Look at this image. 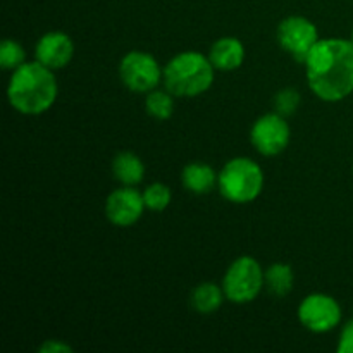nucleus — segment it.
Segmentation results:
<instances>
[{
	"mask_svg": "<svg viewBox=\"0 0 353 353\" xmlns=\"http://www.w3.org/2000/svg\"><path fill=\"white\" fill-rule=\"evenodd\" d=\"M296 316L310 333L323 334L333 331L341 323V307L331 295L310 293L300 302Z\"/></svg>",
	"mask_w": 353,
	"mask_h": 353,
	"instance_id": "6e6552de",
	"label": "nucleus"
},
{
	"mask_svg": "<svg viewBox=\"0 0 353 353\" xmlns=\"http://www.w3.org/2000/svg\"><path fill=\"white\" fill-rule=\"evenodd\" d=\"M164 68L157 59L143 50H131L121 59L119 78L128 90L134 93H148L162 83Z\"/></svg>",
	"mask_w": 353,
	"mask_h": 353,
	"instance_id": "423d86ee",
	"label": "nucleus"
},
{
	"mask_svg": "<svg viewBox=\"0 0 353 353\" xmlns=\"http://www.w3.org/2000/svg\"><path fill=\"white\" fill-rule=\"evenodd\" d=\"M224 299V290L223 286L216 285L212 281L200 283L195 286V290L192 292V305L202 316H210V314L217 312L223 305Z\"/></svg>",
	"mask_w": 353,
	"mask_h": 353,
	"instance_id": "2eb2a0df",
	"label": "nucleus"
},
{
	"mask_svg": "<svg viewBox=\"0 0 353 353\" xmlns=\"http://www.w3.org/2000/svg\"><path fill=\"white\" fill-rule=\"evenodd\" d=\"M216 68L209 55L196 50H186L174 55L164 65L162 83L169 93L179 99H193L209 92L214 83Z\"/></svg>",
	"mask_w": 353,
	"mask_h": 353,
	"instance_id": "7ed1b4c3",
	"label": "nucleus"
},
{
	"mask_svg": "<svg viewBox=\"0 0 353 353\" xmlns=\"http://www.w3.org/2000/svg\"><path fill=\"white\" fill-rule=\"evenodd\" d=\"M352 41H353V33H352Z\"/></svg>",
	"mask_w": 353,
	"mask_h": 353,
	"instance_id": "5701e85b",
	"label": "nucleus"
},
{
	"mask_svg": "<svg viewBox=\"0 0 353 353\" xmlns=\"http://www.w3.org/2000/svg\"><path fill=\"white\" fill-rule=\"evenodd\" d=\"M38 352L43 353H69L72 352V347L69 343H64L62 340H47L38 347Z\"/></svg>",
	"mask_w": 353,
	"mask_h": 353,
	"instance_id": "4be33fe9",
	"label": "nucleus"
},
{
	"mask_svg": "<svg viewBox=\"0 0 353 353\" xmlns=\"http://www.w3.org/2000/svg\"><path fill=\"white\" fill-rule=\"evenodd\" d=\"M74 55V43L64 31H48L34 47V59L52 71L64 69Z\"/></svg>",
	"mask_w": 353,
	"mask_h": 353,
	"instance_id": "9b49d317",
	"label": "nucleus"
},
{
	"mask_svg": "<svg viewBox=\"0 0 353 353\" xmlns=\"http://www.w3.org/2000/svg\"><path fill=\"white\" fill-rule=\"evenodd\" d=\"M336 350L338 353H353V317L341 330Z\"/></svg>",
	"mask_w": 353,
	"mask_h": 353,
	"instance_id": "412c9836",
	"label": "nucleus"
},
{
	"mask_svg": "<svg viewBox=\"0 0 353 353\" xmlns=\"http://www.w3.org/2000/svg\"><path fill=\"white\" fill-rule=\"evenodd\" d=\"M276 40L283 50L303 64L309 52L321 38L312 21L303 16H288L278 24Z\"/></svg>",
	"mask_w": 353,
	"mask_h": 353,
	"instance_id": "1a4fd4ad",
	"label": "nucleus"
},
{
	"mask_svg": "<svg viewBox=\"0 0 353 353\" xmlns=\"http://www.w3.org/2000/svg\"><path fill=\"white\" fill-rule=\"evenodd\" d=\"M217 188L221 195L231 203L254 202L264 188V171L248 157H234L228 161L219 171Z\"/></svg>",
	"mask_w": 353,
	"mask_h": 353,
	"instance_id": "20e7f679",
	"label": "nucleus"
},
{
	"mask_svg": "<svg viewBox=\"0 0 353 353\" xmlns=\"http://www.w3.org/2000/svg\"><path fill=\"white\" fill-rule=\"evenodd\" d=\"M59 95L54 71L38 61L24 62L12 71L7 85L10 107L23 116H40L55 103Z\"/></svg>",
	"mask_w": 353,
	"mask_h": 353,
	"instance_id": "f03ea898",
	"label": "nucleus"
},
{
	"mask_svg": "<svg viewBox=\"0 0 353 353\" xmlns=\"http://www.w3.org/2000/svg\"><path fill=\"white\" fill-rule=\"evenodd\" d=\"M143 193L133 186H121L110 192L105 200V217L110 224L119 228H130L143 216Z\"/></svg>",
	"mask_w": 353,
	"mask_h": 353,
	"instance_id": "9d476101",
	"label": "nucleus"
},
{
	"mask_svg": "<svg viewBox=\"0 0 353 353\" xmlns=\"http://www.w3.org/2000/svg\"><path fill=\"white\" fill-rule=\"evenodd\" d=\"M143 200H145V207L152 212H162L169 207L172 200V193L171 188L164 183H152L145 188L143 192Z\"/></svg>",
	"mask_w": 353,
	"mask_h": 353,
	"instance_id": "a211bd4d",
	"label": "nucleus"
},
{
	"mask_svg": "<svg viewBox=\"0 0 353 353\" xmlns=\"http://www.w3.org/2000/svg\"><path fill=\"white\" fill-rule=\"evenodd\" d=\"M145 110L150 117L157 121L171 119L174 112V95L168 90H152L145 97Z\"/></svg>",
	"mask_w": 353,
	"mask_h": 353,
	"instance_id": "f3484780",
	"label": "nucleus"
},
{
	"mask_svg": "<svg viewBox=\"0 0 353 353\" xmlns=\"http://www.w3.org/2000/svg\"><path fill=\"white\" fill-rule=\"evenodd\" d=\"M112 174L121 185L137 186L145 178V164L133 152H119L112 161Z\"/></svg>",
	"mask_w": 353,
	"mask_h": 353,
	"instance_id": "4468645a",
	"label": "nucleus"
},
{
	"mask_svg": "<svg viewBox=\"0 0 353 353\" xmlns=\"http://www.w3.org/2000/svg\"><path fill=\"white\" fill-rule=\"evenodd\" d=\"M24 62H26V52H24L23 45L6 38L0 43V68L6 71H16Z\"/></svg>",
	"mask_w": 353,
	"mask_h": 353,
	"instance_id": "6ab92c4d",
	"label": "nucleus"
},
{
	"mask_svg": "<svg viewBox=\"0 0 353 353\" xmlns=\"http://www.w3.org/2000/svg\"><path fill=\"white\" fill-rule=\"evenodd\" d=\"M276 103V112H279L281 116H292L296 110L300 103V93L295 88H285L276 95L274 99Z\"/></svg>",
	"mask_w": 353,
	"mask_h": 353,
	"instance_id": "aec40b11",
	"label": "nucleus"
},
{
	"mask_svg": "<svg viewBox=\"0 0 353 353\" xmlns=\"http://www.w3.org/2000/svg\"><path fill=\"white\" fill-rule=\"evenodd\" d=\"M264 283L271 295L278 296V299L286 296L293 290V283H295L292 265L285 264V262L271 264L264 271Z\"/></svg>",
	"mask_w": 353,
	"mask_h": 353,
	"instance_id": "dca6fc26",
	"label": "nucleus"
},
{
	"mask_svg": "<svg viewBox=\"0 0 353 353\" xmlns=\"http://www.w3.org/2000/svg\"><path fill=\"white\" fill-rule=\"evenodd\" d=\"M209 59L216 71H234L245 62V47L234 37L219 38L210 47Z\"/></svg>",
	"mask_w": 353,
	"mask_h": 353,
	"instance_id": "f8f14e48",
	"label": "nucleus"
},
{
	"mask_svg": "<svg viewBox=\"0 0 353 353\" xmlns=\"http://www.w3.org/2000/svg\"><path fill=\"white\" fill-rule=\"evenodd\" d=\"M292 128L285 116L269 112L259 117L250 130V141L255 150L264 157H276L288 148Z\"/></svg>",
	"mask_w": 353,
	"mask_h": 353,
	"instance_id": "0eeeda50",
	"label": "nucleus"
},
{
	"mask_svg": "<svg viewBox=\"0 0 353 353\" xmlns=\"http://www.w3.org/2000/svg\"><path fill=\"white\" fill-rule=\"evenodd\" d=\"M223 290L226 300L238 305L250 303L261 295L264 283V271L257 259L250 255H241L231 262L223 278Z\"/></svg>",
	"mask_w": 353,
	"mask_h": 353,
	"instance_id": "39448f33",
	"label": "nucleus"
},
{
	"mask_svg": "<svg viewBox=\"0 0 353 353\" xmlns=\"http://www.w3.org/2000/svg\"><path fill=\"white\" fill-rule=\"evenodd\" d=\"M217 179H219V172L202 162H192V164L185 165L181 172L183 186L186 192L193 193V195L210 193L217 186Z\"/></svg>",
	"mask_w": 353,
	"mask_h": 353,
	"instance_id": "ddd939ff",
	"label": "nucleus"
},
{
	"mask_svg": "<svg viewBox=\"0 0 353 353\" xmlns=\"http://www.w3.org/2000/svg\"><path fill=\"white\" fill-rule=\"evenodd\" d=\"M307 85L324 102H340L353 92V41L321 38L307 55Z\"/></svg>",
	"mask_w": 353,
	"mask_h": 353,
	"instance_id": "f257e3e1",
	"label": "nucleus"
}]
</instances>
